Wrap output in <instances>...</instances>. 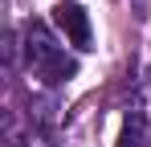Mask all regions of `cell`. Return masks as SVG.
Wrapping results in <instances>:
<instances>
[{
    "label": "cell",
    "instance_id": "3",
    "mask_svg": "<svg viewBox=\"0 0 151 147\" xmlns=\"http://www.w3.org/2000/svg\"><path fill=\"white\" fill-rule=\"evenodd\" d=\"M37 74H41L49 86H61V82H70V78L78 74V61H74V57H65V53H57L49 66H45V70H37Z\"/></svg>",
    "mask_w": 151,
    "mask_h": 147
},
{
    "label": "cell",
    "instance_id": "4",
    "mask_svg": "<svg viewBox=\"0 0 151 147\" xmlns=\"http://www.w3.org/2000/svg\"><path fill=\"white\" fill-rule=\"evenodd\" d=\"M139 143H143V115L135 110V115H127V122H123L119 147H139Z\"/></svg>",
    "mask_w": 151,
    "mask_h": 147
},
{
    "label": "cell",
    "instance_id": "2",
    "mask_svg": "<svg viewBox=\"0 0 151 147\" xmlns=\"http://www.w3.org/2000/svg\"><path fill=\"white\" fill-rule=\"evenodd\" d=\"M25 41H29V61H33V70H45V66H49L53 57L61 53V49L53 45L49 29H45L41 21H33V24L25 29Z\"/></svg>",
    "mask_w": 151,
    "mask_h": 147
},
{
    "label": "cell",
    "instance_id": "1",
    "mask_svg": "<svg viewBox=\"0 0 151 147\" xmlns=\"http://www.w3.org/2000/svg\"><path fill=\"white\" fill-rule=\"evenodd\" d=\"M53 24L70 37V45L90 49V12H86L78 0H61V4L53 8Z\"/></svg>",
    "mask_w": 151,
    "mask_h": 147
}]
</instances>
